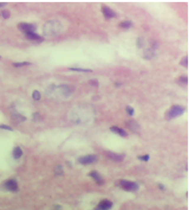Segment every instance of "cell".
I'll list each match as a JSON object with an SVG mask.
<instances>
[{"label":"cell","instance_id":"6da1fadb","mask_svg":"<svg viewBox=\"0 0 190 210\" xmlns=\"http://www.w3.org/2000/svg\"><path fill=\"white\" fill-rule=\"evenodd\" d=\"M185 112V107L181 105H174L170 108V110L167 113V118L168 120H173L175 118H178V116H182Z\"/></svg>","mask_w":190,"mask_h":210},{"label":"cell","instance_id":"7a4b0ae2","mask_svg":"<svg viewBox=\"0 0 190 210\" xmlns=\"http://www.w3.org/2000/svg\"><path fill=\"white\" fill-rule=\"evenodd\" d=\"M118 185L121 187L126 192H137L139 190V185L137 182H134V181L131 180H124V179H121L118 182Z\"/></svg>","mask_w":190,"mask_h":210},{"label":"cell","instance_id":"3957f363","mask_svg":"<svg viewBox=\"0 0 190 210\" xmlns=\"http://www.w3.org/2000/svg\"><path fill=\"white\" fill-rule=\"evenodd\" d=\"M2 187L6 190H9V192H18L19 190V185L17 182L16 179H7L6 181H4L2 183Z\"/></svg>","mask_w":190,"mask_h":210},{"label":"cell","instance_id":"277c9868","mask_svg":"<svg viewBox=\"0 0 190 210\" xmlns=\"http://www.w3.org/2000/svg\"><path fill=\"white\" fill-rule=\"evenodd\" d=\"M97 161H98V156L96 155H86L78 159V163H80L81 165H90L96 163Z\"/></svg>","mask_w":190,"mask_h":210},{"label":"cell","instance_id":"5b68a950","mask_svg":"<svg viewBox=\"0 0 190 210\" xmlns=\"http://www.w3.org/2000/svg\"><path fill=\"white\" fill-rule=\"evenodd\" d=\"M18 27L25 34L30 33V32H34L36 30V26L34 24H29V23H20L18 25Z\"/></svg>","mask_w":190,"mask_h":210},{"label":"cell","instance_id":"8992f818","mask_svg":"<svg viewBox=\"0 0 190 210\" xmlns=\"http://www.w3.org/2000/svg\"><path fill=\"white\" fill-rule=\"evenodd\" d=\"M102 12H103V15H104L106 20H109V19H113V18H116V17H117L116 12H114L113 9H111V8L108 7V6H106V5L102 6Z\"/></svg>","mask_w":190,"mask_h":210},{"label":"cell","instance_id":"52a82bcc","mask_svg":"<svg viewBox=\"0 0 190 210\" xmlns=\"http://www.w3.org/2000/svg\"><path fill=\"white\" fill-rule=\"evenodd\" d=\"M112 206H113V203H112L110 200L105 199V200H102L100 203H99V205L97 206L96 210H109L112 208Z\"/></svg>","mask_w":190,"mask_h":210},{"label":"cell","instance_id":"ba28073f","mask_svg":"<svg viewBox=\"0 0 190 210\" xmlns=\"http://www.w3.org/2000/svg\"><path fill=\"white\" fill-rule=\"evenodd\" d=\"M106 155H107V157L109 158L111 161H114V162H121L122 160L124 159V157H126L124 153H110V151L106 153Z\"/></svg>","mask_w":190,"mask_h":210},{"label":"cell","instance_id":"9c48e42d","mask_svg":"<svg viewBox=\"0 0 190 210\" xmlns=\"http://www.w3.org/2000/svg\"><path fill=\"white\" fill-rule=\"evenodd\" d=\"M90 177H92V179H94L95 181H96L97 183H98L99 185H102L103 183H104V179H103V176L100 174V173L98 172V171H92V172H90Z\"/></svg>","mask_w":190,"mask_h":210},{"label":"cell","instance_id":"30bf717a","mask_svg":"<svg viewBox=\"0 0 190 210\" xmlns=\"http://www.w3.org/2000/svg\"><path fill=\"white\" fill-rule=\"evenodd\" d=\"M126 126L129 127V129L131 130V131H133L134 133H139L140 130H141V127H140V125L138 124L136 121H134V120L126 122Z\"/></svg>","mask_w":190,"mask_h":210},{"label":"cell","instance_id":"8fae6325","mask_svg":"<svg viewBox=\"0 0 190 210\" xmlns=\"http://www.w3.org/2000/svg\"><path fill=\"white\" fill-rule=\"evenodd\" d=\"M110 130H111V131L113 132V133L117 134V135L121 136V137H124V138L127 137V132L126 131V130L121 129V128H119V127L113 126V127H111V128H110Z\"/></svg>","mask_w":190,"mask_h":210},{"label":"cell","instance_id":"7c38bea8","mask_svg":"<svg viewBox=\"0 0 190 210\" xmlns=\"http://www.w3.org/2000/svg\"><path fill=\"white\" fill-rule=\"evenodd\" d=\"M26 37L28 38V39H31V40H35V41H42L43 38L41 37L40 35H38V34H35L34 32H30V33H26L25 34Z\"/></svg>","mask_w":190,"mask_h":210},{"label":"cell","instance_id":"4fadbf2b","mask_svg":"<svg viewBox=\"0 0 190 210\" xmlns=\"http://www.w3.org/2000/svg\"><path fill=\"white\" fill-rule=\"evenodd\" d=\"M22 156H23V150H22L21 147H19V146L14 147V150H12V157H14V159L19 160Z\"/></svg>","mask_w":190,"mask_h":210},{"label":"cell","instance_id":"5bb4252c","mask_svg":"<svg viewBox=\"0 0 190 210\" xmlns=\"http://www.w3.org/2000/svg\"><path fill=\"white\" fill-rule=\"evenodd\" d=\"M131 26H133L131 21H124L119 24V27L122 28V29H129V28H131Z\"/></svg>","mask_w":190,"mask_h":210},{"label":"cell","instance_id":"9a60e30c","mask_svg":"<svg viewBox=\"0 0 190 210\" xmlns=\"http://www.w3.org/2000/svg\"><path fill=\"white\" fill-rule=\"evenodd\" d=\"M144 57H145L146 59H152V58L154 57V52H153L152 49H147V51L145 52V54H144Z\"/></svg>","mask_w":190,"mask_h":210},{"label":"cell","instance_id":"2e32d148","mask_svg":"<svg viewBox=\"0 0 190 210\" xmlns=\"http://www.w3.org/2000/svg\"><path fill=\"white\" fill-rule=\"evenodd\" d=\"M32 97H33V99L35 101H38L40 100V98H41V95H40V93L38 92V91H33V93H32Z\"/></svg>","mask_w":190,"mask_h":210},{"label":"cell","instance_id":"e0dca14e","mask_svg":"<svg viewBox=\"0 0 190 210\" xmlns=\"http://www.w3.org/2000/svg\"><path fill=\"white\" fill-rule=\"evenodd\" d=\"M28 65H31L30 62H19V63H12V66L14 67H25L28 66Z\"/></svg>","mask_w":190,"mask_h":210},{"label":"cell","instance_id":"ac0fdd59","mask_svg":"<svg viewBox=\"0 0 190 210\" xmlns=\"http://www.w3.org/2000/svg\"><path fill=\"white\" fill-rule=\"evenodd\" d=\"M1 16L3 17L4 19H8L10 17L9 10H2V12H1Z\"/></svg>","mask_w":190,"mask_h":210},{"label":"cell","instance_id":"d6986e66","mask_svg":"<svg viewBox=\"0 0 190 210\" xmlns=\"http://www.w3.org/2000/svg\"><path fill=\"white\" fill-rule=\"evenodd\" d=\"M70 70L81 71V72H92V70H90V69H81V68H70Z\"/></svg>","mask_w":190,"mask_h":210},{"label":"cell","instance_id":"ffe728a7","mask_svg":"<svg viewBox=\"0 0 190 210\" xmlns=\"http://www.w3.org/2000/svg\"><path fill=\"white\" fill-rule=\"evenodd\" d=\"M149 155H144V156H139V157H138V159L139 160H141V161H144V162H147V161H149Z\"/></svg>","mask_w":190,"mask_h":210},{"label":"cell","instance_id":"44dd1931","mask_svg":"<svg viewBox=\"0 0 190 210\" xmlns=\"http://www.w3.org/2000/svg\"><path fill=\"white\" fill-rule=\"evenodd\" d=\"M126 112L129 114V116H134V113H135V109H134L133 107H131V106H127V107H126Z\"/></svg>","mask_w":190,"mask_h":210},{"label":"cell","instance_id":"7402d4cb","mask_svg":"<svg viewBox=\"0 0 190 210\" xmlns=\"http://www.w3.org/2000/svg\"><path fill=\"white\" fill-rule=\"evenodd\" d=\"M187 81H188V79H187V76H181L180 78H179V83L183 84H186Z\"/></svg>","mask_w":190,"mask_h":210},{"label":"cell","instance_id":"603a6c76","mask_svg":"<svg viewBox=\"0 0 190 210\" xmlns=\"http://www.w3.org/2000/svg\"><path fill=\"white\" fill-rule=\"evenodd\" d=\"M182 66H187L188 65V57H185V58H183L182 59V61H181V63H180Z\"/></svg>","mask_w":190,"mask_h":210},{"label":"cell","instance_id":"cb8c5ba5","mask_svg":"<svg viewBox=\"0 0 190 210\" xmlns=\"http://www.w3.org/2000/svg\"><path fill=\"white\" fill-rule=\"evenodd\" d=\"M0 129H4V130H8V131H12V128L7 126V125H0Z\"/></svg>","mask_w":190,"mask_h":210},{"label":"cell","instance_id":"d4e9b609","mask_svg":"<svg viewBox=\"0 0 190 210\" xmlns=\"http://www.w3.org/2000/svg\"><path fill=\"white\" fill-rule=\"evenodd\" d=\"M90 84H96V86H98V81H90Z\"/></svg>","mask_w":190,"mask_h":210},{"label":"cell","instance_id":"484cf974","mask_svg":"<svg viewBox=\"0 0 190 210\" xmlns=\"http://www.w3.org/2000/svg\"><path fill=\"white\" fill-rule=\"evenodd\" d=\"M4 5H5L4 2H0V7H4Z\"/></svg>","mask_w":190,"mask_h":210},{"label":"cell","instance_id":"4316f807","mask_svg":"<svg viewBox=\"0 0 190 210\" xmlns=\"http://www.w3.org/2000/svg\"><path fill=\"white\" fill-rule=\"evenodd\" d=\"M159 185V189H163V190L165 189V187H163V185Z\"/></svg>","mask_w":190,"mask_h":210},{"label":"cell","instance_id":"83f0119b","mask_svg":"<svg viewBox=\"0 0 190 210\" xmlns=\"http://www.w3.org/2000/svg\"><path fill=\"white\" fill-rule=\"evenodd\" d=\"M0 59H1V56H0Z\"/></svg>","mask_w":190,"mask_h":210}]
</instances>
